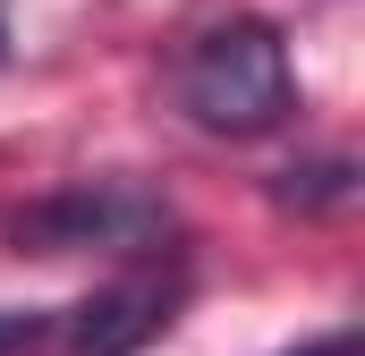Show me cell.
Wrapping results in <instances>:
<instances>
[{
    "label": "cell",
    "instance_id": "obj_1",
    "mask_svg": "<svg viewBox=\"0 0 365 356\" xmlns=\"http://www.w3.org/2000/svg\"><path fill=\"white\" fill-rule=\"evenodd\" d=\"M179 110L204 136H230V145L272 136L289 119V43H280V26H264V17L204 26L179 60Z\"/></svg>",
    "mask_w": 365,
    "mask_h": 356
},
{
    "label": "cell",
    "instance_id": "obj_2",
    "mask_svg": "<svg viewBox=\"0 0 365 356\" xmlns=\"http://www.w3.org/2000/svg\"><path fill=\"white\" fill-rule=\"evenodd\" d=\"M0 238L17 255H153L179 238L170 204L136 178H86V187H60V195H34L0 221Z\"/></svg>",
    "mask_w": 365,
    "mask_h": 356
},
{
    "label": "cell",
    "instance_id": "obj_3",
    "mask_svg": "<svg viewBox=\"0 0 365 356\" xmlns=\"http://www.w3.org/2000/svg\"><path fill=\"white\" fill-rule=\"evenodd\" d=\"M170 314H179V271H128L93 288L86 305H68L51 331H60V356H136L170 331Z\"/></svg>",
    "mask_w": 365,
    "mask_h": 356
},
{
    "label": "cell",
    "instance_id": "obj_4",
    "mask_svg": "<svg viewBox=\"0 0 365 356\" xmlns=\"http://www.w3.org/2000/svg\"><path fill=\"white\" fill-rule=\"evenodd\" d=\"M51 323L60 314H34V305H0V356H34L51 340Z\"/></svg>",
    "mask_w": 365,
    "mask_h": 356
},
{
    "label": "cell",
    "instance_id": "obj_5",
    "mask_svg": "<svg viewBox=\"0 0 365 356\" xmlns=\"http://www.w3.org/2000/svg\"><path fill=\"white\" fill-rule=\"evenodd\" d=\"M289 356H357V331H323V340H306V348H289Z\"/></svg>",
    "mask_w": 365,
    "mask_h": 356
},
{
    "label": "cell",
    "instance_id": "obj_6",
    "mask_svg": "<svg viewBox=\"0 0 365 356\" xmlns=\"http://www.w3.org/2000/svg\"><path fill=\"white\" fill-rule=\"evenodd\" d=\"M0 60H9V0H0Z\"/></svg>",
    "mask_w": 365,
    "mask_h": 356
}]
</instances>
